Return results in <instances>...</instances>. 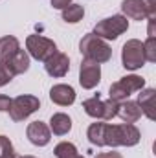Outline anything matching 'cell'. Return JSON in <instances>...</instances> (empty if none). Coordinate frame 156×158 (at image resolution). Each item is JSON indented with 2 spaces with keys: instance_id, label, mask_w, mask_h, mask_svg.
Here are the masks:
<instances>
[{
  "instance_id": "cell-1",
  "label": "cell",
  "mask_w": 156,
  "mask_h": 158,
  "mask_svg": "<svg viewBox=\"0 0 156 158\" xmlns=\"http://www.w3.org/2000/svg\"><path fill=\"white\" fill-rule=\"evenodd\" d=\"M103 142H105V145H110V147H117V145L132 147L140 142V131L132 123H123V125L105 123Z\"/></svg>"
},
{
  "instance_id": "cell-2",
  "label": "cell",
  "mask_w": 156,
  "mask_h": 158,
  "mask_svg": "<svg viewBox=\"0 0 156 158\" xmlns=\"http://www.w3.org/2000/svg\"><path fill=\"white\" fill-rule=\"evenodd\" d=\"M79 52L84 55V59L94 61V63H107L112 57V50L110 46L103 39L96 37L94 33L84 35L79 42Z\"/></svg>"
},
{
  "instance_id": "cell-3",
  "label": "cell",
  "mask_w": 156,
  "mask_h": 158,
  "mask_svg": "<svg viewBox=\"0 0 156 158\" xmlns=\"http://www.w3.org/2000/svg\"><path fill=\"white\" fill-rule=\"evenodd\" d=\"M129 28V20L127 17L123 15H112L101 22L96 24L94 28V35L99 37V39H109V40H114L117 39L121 33H125Z\"/></svg>"
},
{
  "instance_id": "cell-4",
  "label": "cell",
  "mask_w": 156,
  "mask_h": 158,
  "mask_svg": "<svg viewBox=\"0 0 156 158\" xmlns=\"http://www.w3.org/2000/svg\"><path fill=\"white\" fill-rule=\"evenodd\" d=\"M145 86V79L140 77V76H127V77H121L119 81H116L114 85H110V99L114 101H121V99H127L132 92H138V90H143Z\"/></svg>"
},
{
  "instance_id": "cell-5",
  "label": "cell",
  "mask_w": 156,
  "mask_h": 158,
  "mask_svg": "<svg viewBox=\"0 0 156 158\" xmlns=\"http://www.w3.org/2000/svg\"><path fill=\"white\" fill-rule=\"evenodd\" d=\"M117 107L119 103L114 99H107V101H101L97 96L96 98H90L83 103V109L88 116L97 119H112L117 114Z\"/></svg>"
},
{
  "instance_id": "cell-6",
  "label": "cell",
  "mask_w": 156,
  "mask_h": 158,
  "mask_svg": "<svg viewBox=\"0 0 156 158\" xmlns=\"http://www.w3.org/2000/svg\"><path fill=\"white\" fill-rule=\"evenodd\" d=\"M121 61L127 70H138L145 64V55H143V42L138 39H130L123 44L121 50Z\"/></svg>"
},
{
  "instance_id": "cell-7",
  "label": "cell",
  "mask_w": 156,
  "mask_h": 158,
  "mask_svg": "<svg viewBox=\"0 0 156 158\" xmlns=\"http://www.w3.org/2000/svg\"><path fill=\"white\" fill-rule=\"evenodd\" d=\"M26 48L30 52L31 57H35L37 61H48L53 53H57V46L55 42L42 35H30L26 39Z\"/></svg>"
},
{
  "instance_id": "cell-8",
  "label": "cell",
  "mask_w": 156,
  "mask_h": 158,
  "mask_svg": "<svg viewBox=\"0 0 156 158\" xmlns=\"http://www.w3.org/2000/svg\"><path fill=\"white\" fill-rule=\"evenodd\" d=\"M40 101L35 96H18L11 101L9 107V116L13 121H22L28 116H31L35 110H39Z\"/></svg>"
},
{
  "instance_id": "cell-9",
  "label": "cell",
  "mask_w": 156,
  "mask_h": 158,
  "mask_svg": "<svg viewBox=\"0 0 156 158\" xmlns=\"http://www.w3.org/2000/svg\"><path fill=\"white\" fill-rule=\"evenodd\" d=\"M99 81H101L99 63H94V61L84 59L81 63V68H79V83H81V86L86 88V90H90V88L97 86Z\"/></svg>"
},
{
  "instance_id": "cell-10",
  "label": "cell",
  "mask_w": 156,
  "mask_h": 158,
  "mask_svg": "<svg viewBox=\"0 0 156 158\" xmlns=\"http://www.w3.org/2000/svg\"><path fill=\"white\" fill-rule=\"evenodd\" d=\"M46 72L51 76V77H63L66 76V72L70 70V59L66 53H53L48 61H46Z\"/></svg>"
},
{
  "instance_id": "cell-11",
  "label": "cell",
  "mask_w": 156,
  "mask_h": 158,
  "mask_svg": "<svg viewBox=\"0 0 156 158\" xmlns=\"http://www.w3.org/2000/svg\"><path fill=\"white\" fill-rule=\"evenodd\" d=\"M26 134H28V138H30V142H31L33 145L44 147V145H48V143H50L51 131L48 129V125H46V123H42V121H33V123H30V125H28Z\"/></svg>"
},
{
  "instance_id": "cell-12",
  "label": "cell",
  "mask_w": 156,
  "mask_h": 158,
  "mask_svg": "<svg viewBox=\"0 0 156 158\" xmlns=\"http://www.w3.org/2000/svg\"><path fill=\"white\" fill-rule=\"evenodd\" d=\"M50 99L61 107H68L76 101V90L70 85H55L50 90Z\"/></svg>"
},
{
  "instance_id": "cell-13",
  "label": "cell",
  "mask_w": 156,
  "mask_h": 158,
  "mask_svg": "<svg viewBox=\"0 0 156 158\" xmlns=\"http://www.w3.org/2000/svg\"><path fill=\"white\" fill-rule=\"evenodd\" d=\"M156 90L154 88H145L142 90V94L138 96V105L142 109V112L147 116L149 119H154L156 114H154V109H156Z\"/></svg>"
},
{
  "instance_id": "cell-14",
  "label": "cell",
  "mask_w": 156,
  "mask_h": 158,
  "mask_svg": "<svg viewBox=\"0 0 156 158\" xmlns=\"http://www.w3.org/2000/svg\"><path fill=\"white\" fill-rule=\"evenodd\" d=\"M6 64H7V68L11 70L13 76L24 74V72H28V68H30V55H28L24 50H17V53L11 55V57L6 61Z\"/></svg>"
},
{
  "instance_id": "cell-15",
  "label": "cell",
  "mask_w": 156,
  "mask_h": 158,
  "mask_svg": "<svg viewBox=\"0 0 156 158\" xmlns=\"http://www.w3.org/2000/svg\"><path fill=\"white\" fill-rule=\"evenodd\" d=\"M142 114L143 112H142V109H140V105L136 101H125V103H121L117 107L116 116H119L125 123H134V121H138L142 118Z\"/></svg>"
},
{
  "instance_id": "cell-16",
  "label": "cell",
  "mask_w": 156,
  "mask_h": 158,
  "mask_svg": "<svg viewBox=\"0 0 156 158\" xmlns=\"http://www.w3.org/2000/svg\"><path fill=\"white\" fill-rule=\"evenodd\" d=\"M70 129H72V119H70V116H66L63 112H57V114L51 116V119H50V131L53 134L64 136V134L70 132Z\"/></svg>"
},
{
  "instance_id": "cell-17",
  "label": "cell",
  "mask_w": 156,
  "mask_h": 158,
  "mask_svg": "<svg viewBox=\"0 0 156 158\" xmlns=\"http://www.w3.org/2000/svg\"><path fill=\"white\" fill-rule=\"evenodd\" d=\"M121 11L129 19H132V20H143V19H147V13H145V9H143V6H142L140 0H123L121 2Z\"/></svg>"
},
{
  "instance_id": "cell-18",
  "label": "cell",
  "mask_w": 156,
  "mask_h": 158,
  "mask_svg": "<svg viewBox=\"0 0 156 158\" xmlns=\"http://www.w3.org/2000/svg\"><path fill=\"white\" fill-rule=\"evenodd\" d=\"M17 50H20V46H18V40L13 35L2 37L0 39V63H6L11 55L17 53Z\"/></svg>"
},
{
  "instance_id": "cell-19",
  "label": "cell",
  "mask_w": 156,
  "mask_h": 158,
  "mask_svg": "<svg viewBox=\"0 0 156 158\" xmlns=\"http://www.w3.org/2000/svg\"><path fill=\"white\" fill-rule=\"evenodd\" d=\"M103 132H105V123H92L90 127H88V132H86V136H88V140H90V143H94V145H97V147H103L105 145V142H103Z\"/></svg>"
},
{
  "instance_id": "cell-20",
  "label": "cell",
  "mask_w": 156,
  "mask_h": 158,
  "mask_svg": "<svg viewBox=\"0 0 156 158\" xmlns=\"http://www.w3.org/2000/svg\"><path fill=\"white\" fill-rule=\"evenodd\" d=\"M83 17H84V9H83V6H79V4H70L68 7L63 9V20H66V22H70V24L79 22Z\"/></svg>"
},
{
  "instance_id": "cell-21",
  "label": "cell",
  "mask_w": 156,
  "mask_h": 158,
  "mask_svg": "<svg viewBox=\"0 0 156 158\" xmlns=\"http://www.w3.org/2000/svg\"><path fill=\"white\" fill-rule=\"evenodd\" d=\"M53 155L57 158H83V156L77 155L76 145L70 143V142H61V143H57L55 149H53Z\"/></svg>"
},
{
  "instance_id": "cell-22",
  "label": "cell",
  "mask_w": 156,
  "mask_h": 158,
  "mask_svg": "<svg viewBox=\"0 0 156 158\" xmlns=\"http://www.w3.org/2000/svg\"><path fill=\"white\" fill-rule=\"evenodd\" d=\"M143 55H145V61H149V63H154L156 61V39L154 37H149L143 42Z\"/></svg>"
},
{
  "instance_id": "cell-23",
  "label": "cell",
  "mask_w": 156,
  "mask_h": 158,
  "mask_svg": "<svg viewBox=\"0 0 156 158\" xmlns=\"http://www.w3.org/2000/svg\"><path fill=\"white\" fill-rule=\"evenodd\" d=\"M0 158H17L15 149H13L7 136H0Z\"/></svg>"
},
{
  "instance_id": "cell-24",
  "label": "cell",
  "mask_w": 156,
  "mask_h": 158,
  "mask_svg": "<svg viewBox=\"0 0 156 158\" xmlns=\"http://www.w3.org/2000/svg\"><path fill=\"white\" fill-rule=\"evenodd\" d=\"M13 77H15V76L11 74V70L7 68V64H6V63H0V86L7 85Z\"/></svg>"
},
{
  "instance_id": "cell-25",
  "label": "cell",
  "mask_w": 156,
  "mask_h": 158,
  "mask_svg": "<svg viewBox=\"0 0 156 158\" xmlns=\"http://www.w3.org/2000/svg\"><path fill=\"white\" fill-rule=\"evenodd\" d=\"M145 13H147V19H154L156 17V0H140Z\"/></svg>"
},
{
  "instance_id": "cell-26",
  "label": "cell",
  "mask_w": 156,
  "mask_h": 158,
  "mask_svg": "<svg viewBox=\"0 0 156 158\" xmlns=\"http://www.w3.org/2000/svg\"><path fill=\"white\" fill-rule=\"evenodd\" d=\"M11 101H13V99H9L7 96L0 94V112H6V110H9V107H11Z\"/></svg>"
},
{
  "instance_id": "cell-27",
  "label": "cell",
  "mask_w": 156,
  "mask_h": 158,
  "mask_svg": "<svg viewBox=\"0 0 156 158\" xmlns=\"http://www.w3.org/2000/svg\"><path fill=\"white\" fill-rule=\"evenodd\" d=\"M70 2H72V0H50V4H51L55 9H64V7L70 6Z\"/></svg>"
},
{
  "instance_id": "cell-28",
  "label": "cell",
  "mask_w": 156,
  "mask_h": 158,
  "mask_svg": "<svg viewBox=\"0 0 156 158\" xmlns=\"http://www.w3.org/2000/svg\"><path fill=\"white\" fill-rule=\"evenodd\" d=\"M96 158H123L119 153H116V151H110V153H101V155H97Z\"/></svg>"
},
{
  "instance_id": "cell-29",
  "label": "cell",
  "mask_w": 156,
  "mask_h": 158,
  "mask_svg": "<svg viewBox=\"0 0 156 158\" xmlns=\"http://www.w3.org/2000/svg\"><path fill=\"white\" fill-rule=\"evenodd\" d=\"M22 158H35V156H22Z\"/></svg>"
}]
</instances>
